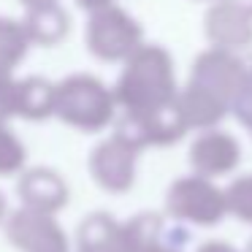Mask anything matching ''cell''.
I'll list each match as a JSON object with an SVG mask.
<instances>
[{"label":"cell","instance_id":"cell-1","mask_svg":"<svg viewBox=\"0 0 252 252\" xmlns=\"http://www.w3.org/2000/svg\"><path fill=\"white\" fill-rule=\"evenodd\" d=\"M168 212L179 222L190 225H217L228 209V195L203 179H182L168 192Z\"/></svg>","mask_w":252,"mask_h":252},{"label":"cell","instance_id":"cell-2","mask_svg":"<svg viewBox=\"0 0 252 252\" xmlns=\"http://www.w3.org/2000/svg\"><path fill=\"white\" fill-rule=\"evenodd\" d=\"M6 239L22 252H71L63 225L38 209H17L6 220Z\"/></svg>","mask_w":252,"mask_h":252},{"label":"cell","instance_id":"cell-3","mask_svg":"<svg viewBox=\"0 0 252 252\" xmlns=\"http://www.w3.org/2000/svg\"><path fill=\"white\" fill-rule=\"evenodd\" d=\"M76 252H127L122 241V222L98 212L79 225Z\"/></svg>","mask_w":252,"mask_h":252},{"label":"cell","instance_id":"cell-4","mask_svg":"<svg viewBox=\"0 0 252 252\" xmlns=\"http://www.w3.org/2000/svg\"><path fill=\"white\" fill-rule=\"evenodd\" d=\"M19 198H22L25 206L55 214L57 209L65 206L68 190L55 174H49V171H33V174H28L19 182Z\"/></svg>","mask_w":252,"mask_h":252},{"label":"cell","instance_id":"cell-5","mask_svg":"<svg viewBox=\"0 0 252 252\" xmlns=\"http://www.w3.org/2000/svg\"><path fill=\"white\" fill-rule=\"evenodd\" d=\"M93 174L109 192H125L133 182V163L125 149H100L93 160Z\"/></svg>","mask_w":252,"mask_h":252},{"label":"cell","instance_id":"cell-6","mask_svg":"<svg viewBox=\"0 0 252 252\" xmlns=\"http://www.w3.org/2000/svg\"><path fill=\"white\" fill-rule=\"evenodd\" d=\"M195 163L206 174H225L236 163V149L222 138H209L195 149Z\"/></svg>","mask_w":252,"mask_h":252},{"label":"cell","instance_id":"cell-7","mask_svg":"<svg viewBox=\"0 0 252 252\" xmlns=\"http://www.w3.org/2000/svg\"><path fill=\"white\" fill-rule=\"evenodd\" d=\"M228 209L241 220V222L252 225V176L239 179L228 190Z\"/></svg>","mask_w":252,"mask_h":252},{"label":"cell","instance_id":"cell-8","mask_svg":"<svg viewBox=\"0 0 252 252\" xmlns=\"http://www.w3.org/2000/svg\"><path fill=\"white\" fill-rule=\"evenodd\" d=\"M22 163V152L14 144H8L6 136H0V174H11Z\"/></svg>","mask_w":252,"mask_h":252},{"label":"cell","instance_id":"cell-9","mask_svg":"<svg viewBox=\"0 0 252 252\" xmlns=\"http://www.w3.org/2000/svg\"><path fill=\"white\" fill-rule=\"evenodd\" d=\"M198 252H239L236 247H230L228 241H206L198 247Z\"/></svg>","mask_w":252,"mask_h":252},{"label":"cell","instance_id":"cell-10","mask_svg":"<svg viewBox=\"0 0 252 252\" xmlns=\"http://www.w3.org/2000/svg\"><path fill=\"white\" fill-rule=\"evenodd\" d=\"M3 217H6V201H3V195H0V222H3Z\"/></svg>","mask_w":252,"mask_h":252},{"label":"cell","instance_id":"cell-11","mask_svg":"<svg viewBox=\"0 0 252 252\" xmlns=\"http://www.w3.org/2000/svg\"><path fill=\"white\" fill-rule=\"evenodd\" d=\"M244 252H252V239H250V244H247V250Z\"/></svg>","mask_w":252,"mask_h":252}]
</instances>
